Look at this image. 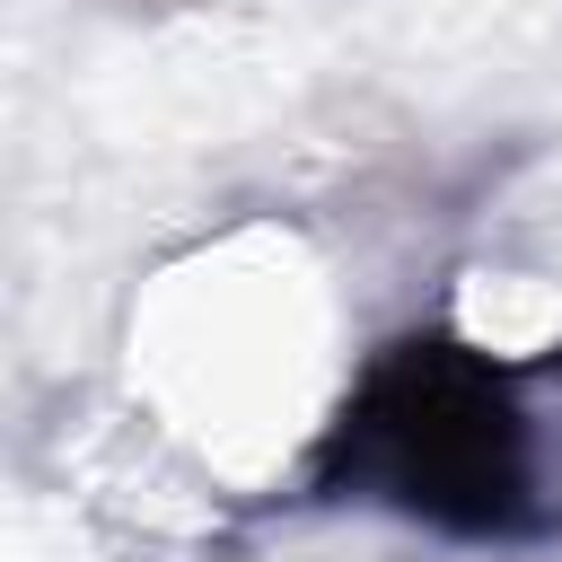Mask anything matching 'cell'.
<instances>
[{"mask_svg": "<svg viewBox=\"0 0 562 562\" xmlns=\"http://www.w3.org/2000/svg\"><path fill=\"white\" fill-rule=\"evenodd\" d=\"M316 492L430 527L448 544H501L536 527V422L518 378L457 342L404 334L386 342L316 448Z\"/></svg>", "mask_w": 562, "mask_h": 562, "instance_id": "cell-1", "label": "cell"}]
</instances>
